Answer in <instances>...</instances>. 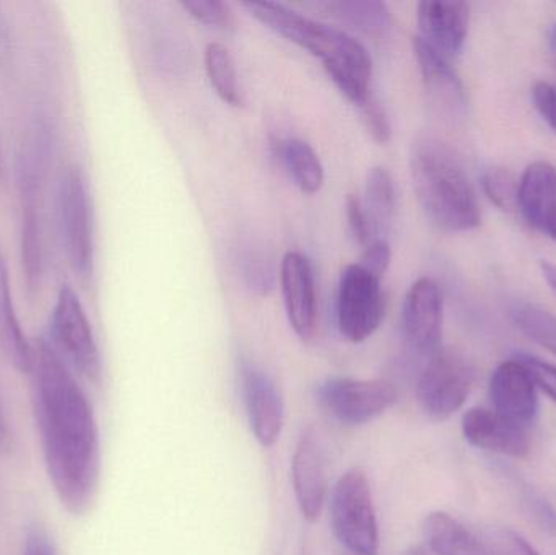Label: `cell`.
Masks as SVG:
<instances>
[{"label":"cell","instance_id":"cell-13","mask_svg":"<svg viewBox=\"0 0 556 555\" xmlns=\"http://www.w3.org/2000/svg\"><path fill=\"white\" fill-rule=\"evenodd\" d=\"M291 482L301 517L316 524L327 501L326 463L323 446L313 429L304 430L291 459Z\"/></svg>","mask_w":556,"mask_h":555},{"label":"cell","instance_id":"cell-9","mask_svg":"<svg viewBox=\"0 0 556 555\" xmlns=\"http://www.w3.org/2000/svg\"><path fill=\"white\" fill-rule=\"evenodd\" d=\"M317 401L342 426H365L397 403L394 384L382 380L327 378L317 387Z\"/></svg>","mask_w":556,"mask_h":555},{"label":"cell","instance_id":"cell-3","mask_svg":"<svg viewBox=\"0 0 556 555\" xmlns=\"http://www.w3.org/2000/svg\"><path fill=\"white\" fill-rule=\"evenodd\" d=\"M415 195L427 217L450 234L476 230L482 222L476 189L450 147L421 139L410 156Z\"/></svg>","mask_w":556,"mask_h":555},{"label":"cell","instance_id":"cell-5","mask_svg":"<svg viewBox=\"0 0 556 555\" xmlns=\"http://www.w3.org/2000/svg\"><path fill=\"white\" fill-rule=\"evenodd\" d=\"M330 524L340 544L355 555L379 551L378 518L371 485L362 469H350L337 481L330 497Z\"/></svg>","mask_w":556,"mask_h":555},{"label":"cell","instance_id":"cell-33","mask_svg":"<svg viewBox=\"0 0 556 555\" xmlns=\"http://www.w3.org/2000/svg\"><path fill=\"white\" fill-rule=\"evenodd\" d=\"M519 361L528 367L538 388L548 394L556 403V367L547 362L539 361L531 355H519Z\"/></svg>","mask_w":556,"mask_h":555},{"label":"cell","instance_id":"cell-39","mask_svg":"<svg viewBox=\"0 0 556 555\" xmlns=\"http://www.w3.org/2000/svg\"><path fill=\"white\" fill-rule=\"evenodd\" d=\"M404 555H427V553H424V551H420V550H414V551H408V553L404 554Z\"/></svg>","mask_w":556,"mask_h":555},{"label":"cell","instance_id":"cell-25","mask_svg":"<svg viewBox=\"0 0 556 555\" xmlns=\"http://www.w3.org/2000/svg\"><path fill=\"white\" fill-rule=\"evenodd\" d=\"M204 62L208 81L215 93L230 106H241L243 97H241L237 65L230 51L220 42H211L205 48Z\"/></svg>","mask_w":556,"mask_h":555},{"label":"cell","instance_id":"cell-10","mask_svg":"<svg viewBox=\"0 0 556 555\" xmlns=\"http://www.w3.org/2000/svg\"><path fill=\"white\" fill-rule=\"evenodd\" d=\"M58 209L68 264L80 282H90L94 260L91 204L77 168H68L59 181Z\"/></svg>","mask_w":556,"mask_h":555},{"label":"cell","instance_id":"cell-12","mask_svg":"<svg viewBox=\"0 0 556 555\" xmlns=\"http://www.w3.org/2000/svg\"><path fill=\"white\" fill-rule=\"evenodd\" d=\"M280 286L291 329L301 341H313L317 331L316 283L311 261L303 253L288 251L281 257Z\"/></svg>","mask_w":556,"mask_h":555},{"label":"cell","instance_id":"cell-35","mask_svg":"<svg viewBox=\"0 0 556 555\" xmlns=\"http://www.w3.org/2000/svg\"><path fill=\"white\" fill-rule=\"evenodd\" d=\"M23 555H59L52 544L51 538L48 537L42 528L33 527L26 533L25 547Z\"/></svg>","mask_w":556,"mask_h":555},{"label":"cell","instance_id":"cell-16","mask_svg":"<svg viewBox=\"0 0 556 555\" xmlns=\"http://www.w3.org/2000/svg\"><path fill=\"white\" fill-rule=\"evenodd\" d=\"M420 38L444 58L463 51L469 35L470 5L466 2L425 0L417 5Z\"/></svg>","mask_w":556,"mask_h":555},{"label":"cell","instance_id":"cell-18","mask_svg":"<svg viewBox=\"0 0 556 555\" xmlns=\"http://www.w3.org/2000/svg\"><path fill=\"white\" fill-rule=\"evenodd\" d=\"M518 207L535 230L556 241V168L548 162H534L518 182Z\"/></svg>","mask_w":556,"mask_h":555},{"label":"cell","instance_id":"cell-6","mask_svg":"<svg viewBox=\"0 0 556 555\" xmlns=\"http://www.w3.org/2000/svg\"><path fill=\"white\" fill-rule=\"evenodd\" d=\"M476 371L460 352L443 349L428 357L417 383L420 409L431 420L443 422L466 404Z\"/></svg>","mask_w":556,"mask_h":555},{"label":"cell","instance_id":"cell-29","mask_svg":"<svg viewBox=\"0 0 556 555\" xmlns=\"http://www.w3.org/2000/svg\"><path fill=\"white\" fill-rule=\"evenodd\" d=\"M359 114H362L363 124L372 140L378 143H388L391 140L392 127L388 113L382 106L379 98L375 93H369L362 103L358 104Z\"/></svg>","mask_w":556,"mask_h":555},{"label":"cell","instance_id":"cell-7","mask_svg":"<svg viewBox=\"0 0 556 555\" xmlns=\"http://www.w3.org/2000/svg\"><path fill=\"white\" fill-rule=\"evenodd\" d=\"M337 328L343 339L353 344L371 338L384 319V293L381 279L350 264L340 274L337 290Z\"/></svg>","mask_w":556,"mask_h":555},{"label":"cell","instance_id":"cell-20","mask_svg":"<svg viewBox=\"0 0 556 555\" xmlns=\"http://www.w3.org/2000/svg\"><path fill=\"white\" fill-rule=\"evenodd\" d=\"M424 537L437 555H490L476 533L444 512H433L425 518Z\"/></svg>","mask_w":556,"mask_h":555},{"label":"cell","instance_id":"cell-37","mask_svg":"<svg viewBox=\"0 0 556 555\" xmlns=\"http://www.w3.org/2000/svg\"><path fill=\"white\" fill-rule=\"evenodd\" d=\"M542 276H544L545 282L551 286L556 295V264L551 261H542L541 263Z\"/></svg>","mask_w":556,"mask_h":555},{"label":"cell","instance_id":"cell-34","mask_svg":"<svg viewBox=\"0 0 556 555\" xmlns=\"http://www.w3.org/2000/svg\"><path fill=\"white\" fill-rule=\"evenodd\" d=\"M535 110L547 121L548 126L556 130V84L539 81L532 90Z\"/></svg>","mask_w":556,"mask_h":555},{"label":"cell","instance_id":"cell-24","mask_svg":"<svg viewBox=\"0 0 556 555\" xmlns=\"http://www.w3.org/2000/svg\"><path fill=\"white\" fill-rule=\"evenodd\" d=\"M362 202L371 225L372 237L384 238L395 214V185L388 168L372 166L369 169L366 176L365 201Z\"/></svg>","mask_w":556,"mask_h":555},{"label":"cell","instance_id":"cell-21","mask_svg":"<svg viewBox=\"0 0 556 555\" xmlns=\"http://www.w3.org/2000/svg\"><path fill=\"white\" fill-rule=\"evenodd\" d=\"M317 7L329 13L332 18L339 20L343 25H349L350 28L369 38H386L394 28V18L384 2L339 0V2L317 3Z\"/></svg>","mask_w":556,"mask_h":555},{"label":"cell","instance_id":"cell-28","mask_svg":"<svg viewBox=\"0 0 556 555\" xmlns=\"http://www.w3.org/2000/svg\"><path fill=\"white\" fill-rule=\"evenodd\" d=\"M482 188L492 199L493 204L498 205L503 211H509L518 205V182L508 169L490 168L489 172L483 173Z\"/></svg>","mask_w":556,"mask_h":555},{"label":"cell","instance_id":"cell-11","mask_svg":"<svg viewBox=\"0 0 556 555\" xmlns=\"http://www.w3.org/2000/svg\"><path fill=\"white\" fill-rule=\"evenodd\" d=\"M444 302L437 280L421 277L412 283L402 306V336L415 354L430 357L441 349Z\"/></svg>","mask_w":556,"mask_h":555},{"label":"cell","instance_id":"cell-1","mask_svg":"<svg viewBox=\"0 0 556 555\" xmlns=\"http://www.w3.org/2000/svg\"><path fill=\"white\" fill-rule=\"evenodd\" d=\"M33 409L46 471L62 507L81 517L100 482V432L87 394L45 339L33 344Z\"/></svg>","mask_w":556,"mask_h":555},{"label":"cell","instance_id":"cell-31","mask_svg":"<svg viewBox=\"0 0 556 555\" xmlns=\"http://www.w3.org/2000/svg\"><path fill=\"white\" fill-rule=\"evenodd\" d=\"M391 247L384 238H376L371 243L366 244L358 264L363 269L368 270L372 276L382 280L391 264Z\"/></svg>","mask_w":556,"mask_h":555},{"label":"cell","instance_id":"cell-38","mask_svg":"<svg viewBox=\"0 0 556 555\" xmlns=\"http://www.w3.org/2000/svg\"><path fill=\"white\" fill-rule=\"evenodd\" d=\"M551 46H552V49H554V52L556 54V25L554 26V28H552Z\"/></svg>","mask_w":556,"mask_h":555},{"label":"cell","instance_id":"cell-17","mask_svg":"<svg viewBox=\"0 0 556 555\" xmlns=\"http://www.w3.org/2000/svg\"><path fill=\"white\" fill-rule=\"evenodd\" d=\"M463 433L467 442L483 452L526 458L531 453V440L522 427L503 419L495 411L473 407L463 417Z\"/></svg>","mask_w":556,"mask_h":555},{"label":"cell","instance_id":"cell-26","mask_svg":"<svg viewBox=\"0 0 556 555\" xmlns=\"http://www.w3.org/2000/svg\"><path fill=\"white\" fill-rule=\"evenodd\" d=\"M516 328L541 348L556 355V316L534 303H518L511 310Z\"/></svg>","mask_w":556,"mask_h":555},{"label":"cell","instance_id":"cell-15","mask_svg":"<svg viewBox=\"0 0 556 555\" xmlns=\"http://www.w3.org/2000/svg\"><path fill=\"white\" fill-rule=\"evenodd\" d=\"M244 404L254 439L264 449H273L281 436L285 422V406L280 391L266 371L253 364H244Z\"/></svg>","mask_w":556,"mask_h":555},{"label":"cell","instance_id":"cell-19","mask_svg":"<svg viewBox=\"0 0 556 555\" xmlns=\"http://www.w3.org/2000/svg\"><path fill=\"white\" fill-rule=\"evenodd\" d=\"M414 54L431 100L450 113L463 111L466 106V90L447 58L434 51L420 36L414 38Z\"/></svg>","mask_w":556,"mask_h":555},{"label":"cell","instance_id":"cell-36","mask_svg":"<svg viewBox=\"0 0 556 555\" xmlns=\"http://www.w3.org/2000/svg\"><path fill=\"white\" fill-rule=\"evenodd\" d=\"M498 543L503 555H542L525 538L511 531L500 533Z\"/></svg>","mask_w":556,"mask_h":555},{"label":"cell","instance_id":"cell-8","mask_svg":"<svg viewBox=\"0 0 556 555\" xmlns=\"http://www.w3.org/2000/svg\"><path fill=\"white\" fill-rule=\"evenodd\" d=\"M55 351L81 377L98 383L101 380V355L87 313L75 290L62 286L51 319Z\"/></svg>","mask_w":556,"mask_h":555},{"label":"cell","instance_id":"cell-22","mask_svg":"<svg viewBox=\"0 0 556 555\" xmlns=\"http://www.w3.org/2000/svg\"><path fill=\"white\" fill-rule=\"evenodd\" d=\"M276 155L285 172L304 194H316L324 186V166L313 147L291 137L276 143Z\"/></svg>","mask_w":556,"mask_h":555},{"label":"cell","instance_id":"cell-2","mask_svg":"<svg viewBox=\"0 0 556 555\" xmlns=\"http://www.w3.org/2000/svg\"><path fill=\"white\" fill-rule=\"evenodd\" d=\"M243 7L257 22L319 59L346 100L358 106L371 93L372 59L358 39L281 3L244 2Z\"/></svg>","mask_w":556,"mask_h":555},{"label":"cell","instance_id":"cell-30","mask_svg":"<svg viewBox=\"0 0 556 555\" xmlns=\"http://www.w3.org/2000/svg\"><path fill=\"white\" fill-rule=\"evenodd\" d=\"M513 484L518 489V492H521L522 504L526 505L529 514L534 517L535 524L547 533L556 534V512L552 508V505L534 489H531L528 482L521 481L519 478H513Z\"/></svg>","mask_w":556,"mask_h":555},{"label":"cell","instance_id":"cell-4","mask_svg":"<svg viewBox=\"0 0 556 555\" xmlns=\"http://www.w3.org/2000/svg\"><path fill=\"white\" fill-rule=\"evenodd\" d=\"M48 137L36 126L18 160L20 202H22V261L26 286L31 292L41 282V201L45 185Z\"/></svg>","mask_w":556,"mask_h":555},{"label":"cell","instance_id":"cell-27","mask_svg":"<svg viewBox=\"0 0 556 555\" xmlns=\"http://www.w3.org/2000/svg\"><path fill=\"white\" fill-rule=\"evenodd\" d=\"M181 7L202 25L224 29V31L237 29L233 10L220 0H182Z\"/></svg>","mask_w":556,"mask_h":555},{"label":"cell","instance_id":"cell-14","mask_svg":"<svg viewBox=\"0 0 556 555\" xmlns=\"http://www.w3.org/2000/svg\"><path fill=\"white\" fill-rule=\"evenodd\" d=\"M490 400L498 416L522 429H528L538 419V384L519 358L505 362L493 371Z\"/></svg>","mask_w":556,"mask_h":555},{"label":"cell","instance_id":"cell-32","mask_svg":"<svg viewBox=\"0 0 556 555\" xmlns=\"http://www.w3.org/2000/svg\"><path fill=\"white\" fill-rule=\"evenodd\" d=\"M346 222H349L350 234L356 243L366 247L376 240L372 237L371 225H369L368 217H366L365 207L363 202L356 195L349 194L345 202Z\"/></svg>","mask_w":556,"mask_h":555},{"label":"cell","instance_id":"cell-23","mask_svg":"<svg viewBox=\"0 0 556 555\" xmlns=\"http://www.w3.org/2000/svg\"><path fill=\"white\" fill-rule=\"evenodd\" d=\"M0 348L20 371L29 374L33 367V345L26 341L13 310L9 274L0 254Z\"/></svg>","mask_w":556,"mask_h":555}]
</instances>
